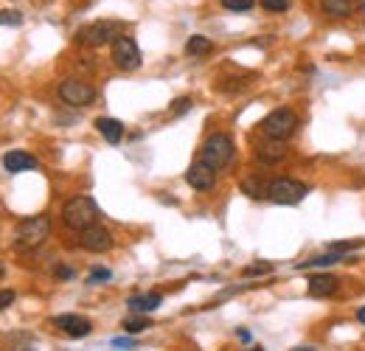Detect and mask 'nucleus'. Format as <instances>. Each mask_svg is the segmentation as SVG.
Wrapping results in <instances>:
<instances>
[{
    "mask_svg": "<svg viewBox=\"0 0 365 351\" xmlns=\"http://www.w3.org/2000/svg\"><path fill=\"white\" fill-rule=\"evenodd\" d=\"M337 287H340V278H334V275H329V273L312 275L309 284H307V290H309L312 298H329V295L337 292Z\"/></svg>",
    "mask_w": 365,
    "mask_h": 351,
    "instance_id": "obj_13",
    "label": "nucleus"
},
{
    "mask_svg": "<svg viewBox=\"0 0 365 351\" xmlns=\"http://www.w3.org/2000/svg\"><path fill=\"white\" fill-rule=\"evenodd\" d=\"M295 130H298V116H295L289 107H278V110H273L270 116H264V121H262L264 138L287 141Z\"/></svg>",
    "mask_w": 365,
    "mask_h": 351,
    "instance_id": "obj_6",
    "label": "nucleus"
},
{
    "mask_svg": "<svg viewBox=\"0 0 365 351\" xmlns=\"http://www.w3.org/2000/svg\"><path fill=\"white\" fill-rule=\"evenodd\" d=\"M23 23V14L14 11V9H0V26H20Z\"/></svg>",
    "mask_w": 365,
    "mask_h": 351,
    "instance_id": "obj_22",
    "label": "nucleus"
},
{
    "mask_svg": "<svg viewBox=\"0 0 365 351\" xmlns=\"http://www.w3.org/2000/svg\"><path fill=\"white\" fill-rule=\"evenodd\" d=\"M343 262V253H334V250H329V253H323V256H315V259H307V262L298 264V270H312V267H331V264Z\"/></svg>",
    "mask_w": 365,
    "mask_h": 351,
    "instance_id": "obj_19",
    "label": "nucleus"
},
{
    "mask_svg": "<svg viewBox=\"0 0 365 351\" xmlns=\"http://www.w3.org/2000/svg\"><path fill=\"white\" fill-rule=\"evenodd\" d=\"M273 270V264H250V267H245V275L250 278V275H264V273H270Z\"/></svg>",
    "mask_w": 365,
    "mask_h": 351,
    "instance_id": "obj_28",
    "label": "nucleus"
},
{
    "mask_svg": "<svg viewBox=\"0 0 365 351\" xmlns=\"http://www.w3.org/2000/svg\"><path fill=\"white\" fill-rule=\"evenodd\" d=\"M259 6H262L264 11H270V14H284V11L289 9L287 0H259Z\"/></svg>",
    "mask_w": 365,
    "mask_h": 351,
    "instance_id": "obj_23",
    "label": "nucleus"
},
{
    "mask_svg": "<svg viewBox=\"0 0 365 351\" xmlns=\"http://www.w3.org/2000/svg\"><path fill=\"white\" fill-rule=\"evenodd\" d=\"M82 236H79V245L85 248V250H91V253H107L110 248H113V233L107 230V228H101V225H91V228H85V230H79Z\"/></svg>",
    "mask_w": 365,
    "mask_h": 351,
    "instance_id": "obj_9",
    "label": "nucleus"
},
{
    "mask_svg": "<svg viewBox=\"0 0 365 351\" xmlns=\"http://www.w3.org/2000/svg\"><path fill=\"white\" fill-rule=\"evenodd\" d=\"M354 0H320V11L326 17H349L354 11Z\"/></svg>",
    "mask_w": 365,
    "mask_h": 351,
    "instance_id": "obj_17",
    "label": "nucleus"
},
{
    "mask_svg": "<svg viewBox=\"0 0 365 351\" xmlns=\"http://www.w3.org/2000/svg\"><path fill=\"white\" fill-rule=\"evenodd\" d=\"M53 326L59 332H65L68 337H88L93 332V323L88 317H82V315H56Z\"/></svg>",
    "mask_w": 365,
    "mask_h": 351,
    "instance_id": "obj_11",
    "label": "nucleus"
},
{
    "mask_svg": "<svg viewBox=\"0 0 365 351\" xmlns=\"http://www.w3.org/2000/svg\"><path fill=\"white\" fill-rule=\"evenodd\" d=\"M3 166H6V172L20 175V172H34V169H40V161H37L34 155H29V152H9V155L3 158Z\"/></svg>",
    "mask_w": 365,
    "mask_h": 351,
    "instance_id": "obj_12",
    "label": "nucleus"
},
{
    "mask_svg": "<svg viewBox=\"0 0 365 351\" xmlns=\"http://www.w3.org/2000/svg\"><path fill=\"white\" fill-rule=\"evenodd\" d=\"M130 309L133 312H140V315H149V312H155V309L163 304V295L160 292H146V295H133L130 301Z\"/></svg>",
    "mask_w": 365,
    "mask_h": 351,
    "instance_id": "obj_16",
    "label": "nucleus"
},
{
    "mask_svg": "<svg viewBox=\"0 0 365 351\" xmlns=\"http://www.w3.org/2000/svg\"><path fill=\"white\" fill-rule=\"evenodd\" d=\"M214 51V43L208 40V37H202V34H194L188 43H185V54L188 56H208Z\"/></svg>",
    "mask_w": 365,
    "mask_h": 351,
    "instance_id": "obj_18",
    "label": "nucleus"
},
{
    "mask_svg": "<svg viewBox=\"0 0 365 351\" xmlns=\"http://www.w3.org/2000/svg\"><path fill=\"white\" fill-rule=\"evenodd\" d=\"M113 62L121 71H138L140 68V48H138V43L133 37L118 34L113 40Z\"/></svg>",
    "mask_w": 365,
    "mask_h": 351,
    "instance_id": "obj_7",
    "label": "nucleus"
},
{
    "mask_svg": "<svg viewBox=\"0 0 365 351\" xmlns=\"http://www.w3.org/2000/svg\"><path fill=\"white\" fill-rule=\"evenodd\" d=\"M185 183H188L194 191H211V188H214V183H217V169H211V166L200 158V161H194V163L188 166V172H185Z\"/></svg>",
    "mask_w": 365,
    "mask_h": 351,
    "instance_id": "obj_10",
    "label": "nucleus"
},
{
    "mask_svg": "<svg viewBox=\"0 0 365 351\" xmlns=\"http://www.w3.org/2000/svg\"><path fill=\"white\" fill-rule=\"evenodd\" d=\"M113 278V273L107 270V267H96L91 273V278H88V284H104V281H110Z\"/></svg>",
    "mask_w": 365,
    "mask_h": 351,
    "instance_id": "obj_25",
    "label": "nucleus"
},
{
    "mask_svg": "<svg viewBox=\"0 0 365 351\" xmlns=\"http://www.w3.org/2000/svg\"><path fill=\"white\" fill-rule=\"evenodd\" d=\"M307 194H309V188L292 177H275L267 183V200L275 205H298Z\"/></svg>",
    "mask_w": 365,
    "mask_h": 351,
    "instance_id": "obj_5",
    "label": "nucleus"
},
{
    "mask_svg": "<svg viewBox=\"0 0 365 351\" xmlns=\"http://www.w3.org/2000/svg\"><path fill=\"white\" fill-rule=\"evenodd\" d=\"M59 98L68 104V107H91L96 101V88L82 82V79H65L59 85Z\"/></svg>",
    "mask_w": 365,
    "mask_h": 351,
    "instance_id": "obj_8",
    "label": "nucleus"
},
{
    "mask_svg": "<svg viewBox=\"0 0 365 351\" xmlns=\"http://www.w3.org/2000/svg\"><path fill=\"white\" fill-rule=\"evenodd\" d=\"M14 298H17V295H14V290H0V312L11 307V304H14Z\"/></svg>",
    "mask_w": 365,
    "mask_h": 351,
    "instance_id": "obj_29",
    "label": "nucleus"
},
{
    "mask_svg": "<svg viewBox=\"0 0 365 351\" xmlns=\"http://www.w3.org/2000/svg\"><path fill=\"white\" fill-rule=\"evenodd\" d=\"M256 158H259L262 163H267V166L281 163V161L287 158V146H284V141H278V138H267V141L256 149Z\"/></svg>",
    "mask_w": 365,
    "mask_h": 351,
    "instance_id": "obj_14",
    "label": "nucleus"
},
{
    "mask_svg": "<svg viewBox=\"0 0 365 351\" xmlns=\"http://www.w3.org/2000/svg\"><path fill=\"white\" fill-rule=\"evenodd\" d=\"M101 217L98 205L93 203L91 197H71L65 205H62V222L71 228V230H85L96 225Z\"/></svg>",
    "mask_w": 365,
    "mask_h": 351,
    "instance_id": "obj_2",
    "label": "nucleus"
},
{
    "mask_svg": "<svg viewBox=\"0 0 365 351\" xmlns=\"http://www.w3.org/2000/svg\"><path fill=\"white\" fill-rule=\"evenodd\" d=\"M357 248H363V242H334V245H329V250H334V253H349V250H357Z\"/></svg>",
    "mask_w": 365,
    "mask_h": 351,
    "instance_id": "obj_27",
    "label": "nucleus"
},
{
    "mask_svg": "<svg viewBox=\"0 0 365 351\" xmlns=\"http://www.w3.org/2000/svg\"><path fill=\"white\" fill-rule=\"evenodd\" d=\"M48 236H51V220L46 214H37V217H29V220H23L14 228L11 245H14V250L29 253V250H37Z\"/></svg>",
    "mask_w": 365,
    "mask_h": 351,
    "instance_id": "obj_1",
    "label": "nucleus"
},
{
    "mask_svg": "<svg viewBox=\"0 0 365 351\" xmlns=\"http://www.w3.org/2000/svg\"><path fill=\"white\" fill-rule=\"evenodd\" d=\"M121 31H124V23H115V20H98V23L82 26V29L76 31V43L85 45V48H101V45L113 43Z\"/></svg>",
    "mask_w": 365,
    "mask_h": 351,
    "instance_id": "obj_4",
    "label": "nucleus"
},
{
    "mask_svg": "<svg viewBox=\"0 0 365 351\" xmlns=\"http://www.w3.org/2000/svg\"><path fill=\"white\" fill-rule=\"evenodd\" d=\"M53 275H56V278H65V281H68V278H73L76 273H73L71 267H56V270H53Z\"/></svg>",
    "mask_w": 365,
    "mask_h": 351,
    "instance_id": "obj_30",
    "label": "nucleus"
},
{
    "mask_svg": "<svg viewBox=\"0 0 365 351\" xmlns=\"http://www.w3.org/2000/svg\"><path fill=\"white\" fill-rule=\"evenodd\" d=\"M256 6V0H222V9L228 11H250Z\"/></svg>",
    "mask_w": 365,
    "mask_h": 351,
    "instance_id": "obj_24",
    "label": "nucleus"
},
{
    "mask_svg": "<svg viewBox=\"0 0 365 351\" xmlns=\"http://www.w3.org/2000/svg\"><path fill=\"white\" fill-rule=\"evenodd\" d=\"M191 104H194V101H191L188 96H182V98H175V104H172L169 110H172V116H182V113L191 110Z\"/></svg>",
    "mask_w": 365,
    "mask_h": 351,
    "instance_id": "obj_26",
    "label": "nucleus"
},
{
    "mask_svg": "<svg viewBox=\"0 0 365 351\" xmlns=\"http://www.w3.org/2000/svg\"><path fill=\"white\" fill-rule=\"evenodd\" d=\"M96 130L101 132L104 141H110V143H121V138H124V124L115 121V118H107V116L96 118Z\"/></svg>",
    "mask_w": 365,
    "mask_h": 351,
    "instance_id": "obj_15",
    "label": "nucleus"
},
{
    "mask_svg": "<svg viewBox=\"0 0 365 351\" xmlns=\"http://www.w3.org/2000/svg\"><path fill=\"white\" fill-rule=\"evenodd\" d=\"M242 191L247 197H267V183H262V180H245L242 183Z\"/></svg>",
    "mask_w": 365,
    "mask_h": 351,
    "instance_id": "obj_21",
    "label": "nucleus"
},
{
    "mask_svg": "<svg viewBox=\"0 0 365 351\" xmlns=\"http://www.w3.org/2000/svg\"><path fill=\"white\" fill-rule=\"evenodd\" d=\"M200 158L211 166V169H217V172H222V169H228L230 163H233V158H236V146H233V138L225 135V132H217V135H211L205 143H202V152H200Z\"/></svg>",
    "mask_w": 365,
    "mask_h": 351,
    "instance_id": "obj_3",
    "label": "nucleus"
},
{
    "mask_svg": "<svg viewBox=\"0 0 365 351\" xmlns=\"http://www.w3.org/2000/svg\"><path fill=\"white\" fill-rule=\"evenodd\" d=\"M357 317H360V323H365V307L360 309V312H357Z\"/></svg>",
    "mask_w": 365,
    "mask_h": 351,
    "instance_id": "obj_32",
    "label": "nucleus"
},
{
    "mask_svg": "<svg viewBox=\"0 0 365 351\" xmlns=\"http://www.w3.org/2000/svg\"><path fill=\"white\" fill-rule=\"evenodd\" d=\"M113 346H127V349H130V346H135V340H133V337H115Z\"/></svg>",
    "mask_w": 365,
    "mask_h": 351,
    "instance_id": "obj_31",
    "label": "nucleus"
},
{
    "mask_svg": "<svg viewBox=\"0 0 365 351\" xmlns=\"http://www.w3.org/2000/svg\"><path fill=\"white\" fill-rule=\"evenodd\" d=\"M0 275H3V264H0Z\"/></svg>",
    "mask_w": 365,
    "mask_h": 351,
    "instance_id": "obj_33",
    "label": "nucleus"
},
{
    "mask_svg": "<svg viewBox=\"0 0 365 351\" xmlns=\"http://www.w3.org/2000/svg\"><path fill=\"white\" fill-rule=\"evenodd\" d=\"M121 326H124V332H127V335H140V332H146L152 323H149V317H143V315L138 312V317H127Z\"/></svg>",
    "mask_w": 365,
    "mask_h": 351,
    "instance_id": "obj_20",
    "label": "nucleus"
}]
</instances>
